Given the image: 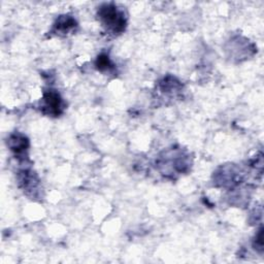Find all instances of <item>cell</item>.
Here are the masks:
<instances>
[{"instance_id":"6da1fadb","label":"cell","mask_w":264,"mask_h":264,"mask_svg":"<svg viewBox=\"0 0 264 264\" xmlns=\"http://www.w3.org/2000/svg\"><path fill=\"white\" fill-rule=\"evenodd\" d=\"M122 13L116 9V7L107 6L101 10V18L105 20V23L110 28H113L115 31H121L124 25V19Z\"/></svg>"},{"instance_id":"7a4b0ae2","label":"cell","mask_w":264,"mask_h":264,"mask_svg":"<svg viewBox=\"0 0 264 264\" xmlns=\"http://www.w3.org/2000/svg\"><path fill=\"white\" fill-rule=\"evenodd\" d=\"M45 100L47 107L51 108L52 112L58 113V110L60 109V102H61L59 95L55 92H50L48 95H46Z\"/></svg>"}]
</instances>
